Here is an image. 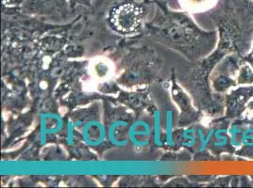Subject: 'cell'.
Wrapping results in <instances>:
<instances>
[{
  "label": "cell",
  "mask_w": 253,
  "mask_h": 188,
  "mask_svg": "<svg viewBox=\"0 0 253 188\" xmlns=\"http://www.w3.org/2000/svg\"><path fill=\"white\" fill-rule=\"evenodd\" d=\"M252 120H253V119H252Z\"/></svg>",
  "instance_id": "12"
},
{
  "label": "cell",
  "mask_w": 253,
  "mask_h": 188,
  "mask_svg": "<svg viewBox=\"0 0 253 188\" xmlns=\"http://www.w3.org/2000/svg\"><path fill=\"white\" fill-rule=\"evenodd\" d=\"M220 32L219 47L245 57L253 42V0H218L210 10Z\"/></svg>",
  "instance_id": "1"
},
{
  "label": "cell",
  "mask_w": 253,
  "mask_h": 188,
  "mask_svg": "<svg viewBox=\"0 0 253 188\" xmlns=\"http://www.w3.org/2000/svg\"><path fill=\"white\" fill-rule=\"evenodd\" d=\"M243 59H244V61L246 62V63H249L251 66H252V68H253V56H251V55H246L245 57H243Z\"/></svg>",
  "instance_id": "9"
},
{
  "label": "cell",
  "mask_w": 253,
  "mask_h": 188,
  "mask_svg": "<svg viewBox=\"0 0 253 188\" xmlns=\"http://www.w3.org/2000/svg\"><path fill=\"white\" fill-rule=\"evenodd\" d=\"M217 2L218 0H179L182 8L193 13L210 11Z\"/></svg>",
  "instance_id": "6"
},
{
  "label": "cell",
  "mask_w": 253,
  "mask_h": 188,
  "mask_svg": "<svg viewBox=\"0 0 253 188\" xmlns=\"http://www.w3.org/2000/svg\"><path fill=\"white\" fill-rule=\"evenodd\" d=\"M253 98V85L238 86L225 96L226 115L223 118L232 123V121L241 119L248 103Z\"/></svg>",
  "instance_id": "4"
},
{
  "label": "cell",
  "mask_w": 253,
  "mask_h": 188,
  "mask_svg": "<svg viewBox=\"0 0 253 188\" xmlns=\"http://www.w3.org/2000/svg\"><path fill=\"white\" fill-rule=\"evenodd\" d=\"M236 81L238 86L253 85V70L249 63H243L236 75Z\"/></svg>",
  "instance_id": "7"
},
{
  "label": "cell",
  "mask_w": 253,
  "mask_h": 188,
  "mask_svg": "<svg viewBox=\"0 0 253 188\" xmlns=\"http://www.w3.org/2000/svg\"><path fill=\"white\" fill-rule=\"evenodd\" d=\"M90 73L93 77L100 81H105L114 74L113 65L104 59H95L90 64Z\"/></svg>",
  "instance_id": "5"
},
{
  "label": "cell",
  "mask_w": 253,
  "mask_h": 188,
  "mask_svg": "<svg viewBox=\"0 0 253 188\" xmlns=\"http://www.w3.org/2000/svg\"><path fill=\"white\" fill-rule=\"evenodd\" d=\"M143 10L135 2L127 1L115 6L110 13V22L116 31L122 34L137 32L142 24Z\"/></svg>",
  "instance_id": "2"
},
{
  "label": "cell",
  "mask_w": 253,
  "mask_h": 188,
  "mask_svg": "<svg viewBox=\"0 0 253 188\" xmlns=\"http://www.w3.org/2000/svg\"><path fill=\"white\" fill-rule=\"evenodd\" d=\"M242 118L253 119V98L248 103L247 107H246V111H245Z\"/></svg>",
  "instance_id": "8"
},
{
  "label": "cell",
  "mask_w": 253,
  "mask_h": 188,
  "mask_svg": "<svg viewBox=\"0 0 253 188\" xmlns=\"http://www.w3.org/2000/svg\"><path fill=\"white\" fill-rule=\"evenodd\" d=\"M245 63L243 57L235 53L228 54L222 59L212 78V88L216 94H227L233 87H238L236 75Z\"/></svg>",
  "instance_id": "3"
},
{
  "label": "cell",
  "mask_w": 253,
  "mask_h": 188,
  "mask_svg": "<svg viewBox=\"0 0 253 188\" xmlns=\"http://www.w3.org/2000/svg\"><path fill=\"white\" fill-rule=\"evenodd\" d=\"M249 55H251V56H253V46H252V50H251V52L249 53Z\"/></svg>",
  "instance_id": "10"
},
{
  "label": "cell",
  "mask_w": 253,
  "mask_h": 188,
  "mask_svg": "<svg viewBox=\"0 0 253 188\" xmlns=\"http://www.w3.org/2000/svg\"><path fill=\"white\" fill-rule=\"evenodd\" d=\"M252 182H253V178L252 179Z\"/></svg>",
  "instance_id": "11"
}]
</instances>
